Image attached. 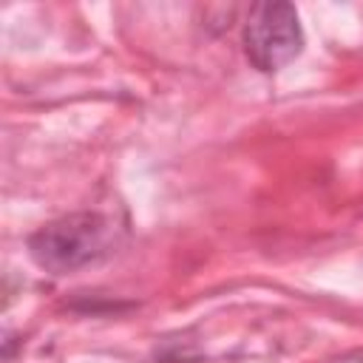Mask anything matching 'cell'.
Segmentation results:
<instances>
[{"instance_id": "6da1fadb", "label": "cell", "mask_w": 363, "mask_h": 363, "mask_svg": "<svg viewBox=\"0 0 363 363\" xmlns=\"http://www.w3.org/2000/svg\"><path fill=\"white\" fill-rule=\"evenodd\" d=\"M116 247V224L102 213H68L43 224L28 238V255L37 267L65 275L99 264Z\"/></svg>"}, {"instance_id": "7a4b0ae2", "label": "cell", "mask_w": 363, "mask_h": 363, "mask_svg": "<svg viewBox=\"0 0 363 363\" xmlns=\"http://www.w3.org/2000/svg\"><path fill=\"white\" fill-rule=\"evenodd\" d=\"M303 48V31L292 3H258L244 26V51L261 71H278Z\"/></svg>"}]
</instances>
